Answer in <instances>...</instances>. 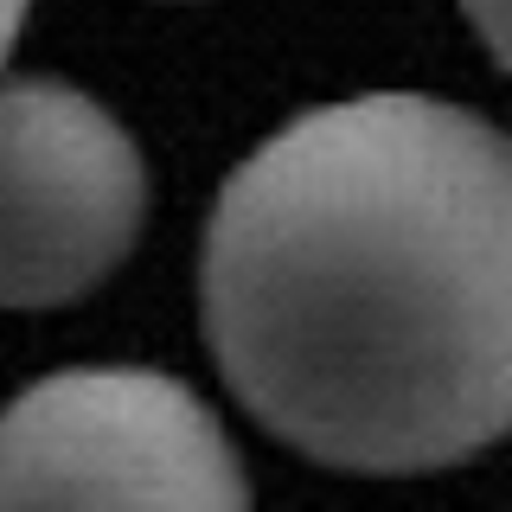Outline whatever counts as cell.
I'll return each instance as SVG.
<instances>
[{
    "label": "cell",
    "mask_w": 512,
    "mask_h": 512,
    "mask_svg": "<svg viewBox=\"0 0 512 512\" xmlns=\"http://www.w3.org/2000/svg\"><path fill=\"white\" fill-rule=\"evenodd\" d=\"M205 340L256 423L340 474H436L512 410V154L442 96L308 109L224 180Z\"/></svg>",
    "instance_id": "1"
},
{
    "label": "cell",
    "mask_w": 512,
    "mask_h": 512,
    "mask_svg": "<svg viewBox=\"0 0 512 512\" xmlns=\"http://www.w3.org/2000/svg\"><path fill=\"white\" fill-rule=\"evenodd\" d=\"M218 416L167 372H58L0 410V506H244Z\"/></svg>",
    "instance_id": "2"
},
{
    "label": "cell",
    "mask_w": 512,
    "mask_h": 512,
    "mask_svg": "<svg viewBox=\"0 0 512 512\" xmlns=\"http://www.w3.org/2000/svg\"><path fill=\"white\" fill-rule=\"evenodd\" d=\"M148 167L96 96L58 77L0 84V308H64L122 269Z\"/></svg>",
    "instance_id": "3"
},
{
    "label": "cell",
    "mask_w": 512,
    "mask_h": 512,
    "mask_svg": "<svg viewBox=\"0 0 512 512\" xmlns=\"http://www.w3.org/2000/svg\"><path fill=\"white\" fill-rule=\"evenodd\" d=\"M461 7H468L480 45H487L493 64H500V58H506V0H461Z\"/></svg>",
    "instance_id": "4"
},
{
    "label": "cell",
    "mask_w": 512,
    "mask_h": 512,
    "mask_svg": "<svg viewBox=\"0 0 512 512\" xmlns=\"http://www.w3.org/2000/svg\"><path fill=\"white\" fill-rule=\"evenodd\" d=\"M26 7H32V0H0V58H7V52H13V39H20Z\"/></svg>",
    "instance_id": "5"
}]
</instances>
